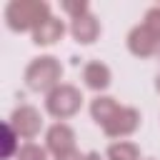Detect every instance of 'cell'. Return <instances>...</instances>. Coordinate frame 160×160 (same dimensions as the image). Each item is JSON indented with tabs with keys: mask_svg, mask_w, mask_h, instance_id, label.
I'll use <instances>...</instances> for the list:
<instances>
[{
	"mask_svg": "<svg viewBox=\"0 0 160 160\" xmlns=\"http://www.w3.org/2000/svg\"><path fill=\"white\" fill-rule=\"evenodd\" d=\"M50 18V5L45 0H12L5 8L8 28L15 32H32L42 20Z\"/></svg>",
	"mask_w": 160,
	"mask_h": 160,
	"instance_id": "1",
	"label": "cell"
},
{
	"mask_svg": "<svg viewBox=\"0 0 160 160\" xmlns=\"http://www.w3.org/2000/svg\"><path fill=\"white\" fill-rule=\"evenodd\" d=\"M60 78H62V65L52 55L35 58L25 68V82L35 92H50V90H55L60 85Z\"/></svg>",
	"mask_w": 160,
	"mask_h": 160,
	"instance_id": "2",
	"label": "cell"
},
{
	"mask_svg": "<svg viewBox=\"0 0 160 160\" xmlns=\"http://www.w3.org/2000/svg\"><path fill=\"white\" fill-rule=\"evenodd\" d=\"M82 105V92L75 88V85H58L55 90L48 92V100H45V108L52 118L58 120H65V118H72Z\"/></svg>",
	"mask_w": 160,
	"mask_h": 160,
	"instance_id": "3",
	"label": "cell"
},
{
	"mask_svg": "<svg viewBox=\"0 0 160 160\" xmlns=\"http://www.w3.org/2000/svg\"><path fill=\"white\" fill-rule=\"evenodd\" d=\"M8 122L12 125V130H15L20 138H28V140H32V138L40 132V128H42V118H40V112H38L32 105H20V108H15Z\"/></svg>",
	"mask_w": 160,
	"mask_h": 160,
	"instance_id": "4",
	"label": "cell"
},
{
	"mask_svg": "<svg viewBox=\"0 0 160 160\" xmlns=\"http://www.w3.org/2000/svg\"><path fill=\"white\" fill-rule=\"evenodd\" d=\"M138 125H140V112H138L135 108H125V105H120V110L112 115V120H110L102 130H105L108 138H125V135L135 132Z\"/></svg>",
	"mask_w": 160,
	"mask_h": 160,
	"instance_id": "5",
	"label": "cell"
},
{
	"mask_svg": "<svg viewBox=\"0 0 160 160\" xmlns=\"http://www.w3.org/2000/svg\"><path fill=\"white\" fill-rule=\"evenodd\" d=\"M128 48H130V52L138 55V58H150V55L158 52L160 40H158L145 25H138V28H132L130 35H128Z\"/></svg>",
	"mask_w": 160,
	"mask_h": 160,
	"instance_id": "6",
	"label": "cell"
},
{
	"mask_svg": "<svg viewBox=\"0 0 160 160\" xmlns=\"http://www.w3.org/2000/svg\"><path fill=\"white\" fill-rule=\"evenodd\" d=\"M45 142H48V150L55 152V158H58V155H62V152L75 150V132H72V128H70L68 122H55V125L48 130Z\"/></svg>",
	"mask_w": 160,
	"mask_h": 160,
	"instance_id": "7",
	"label": "cell"
},
{
	"mask_svg": "<svg viewBox=\"0 0 160 160\" xmlns=\"http://www.w3.org/2000/svg\"><path fill=\"white\" fill-rule=\"evenodd\" d=\"M70 35H72L78 42L90 45V42H95L98 35H100V22L95 20L92 12H85V15H80V18H72V20H70Z\"/></svg>",
	"mask_w": 160,
	"mask_h": 160,
	"instance_id": "8",
	"label": "cell"
},
{
	"mask_svg": "<svg viewBox=\"0 0 160 160\" xmlns=\"http://www.w3.org/2000/svg\"><path fill=\"white\" fill-rule=\"evenodd\" d=\"M62 35H65L62 20H58V18L50 15L48 20H42V22L32 30V42H35V45H52V42H58Z\"/></svg>",
	"mask_w": 160,
	"mask_h": 160,
	"instance_id": "9",
	"label": "cell"
},
{
	"mask_svg": "<svg viewBox=\"0 0 160 160\" xmlns=\"http://www.w3.org/2000/svg\"><path fill=\"white\" fill-rule=\"evenodd\" d=\"M110 78H112L110 68L105 62H100V60H92V62H88L82 68V80H85V85L90 90H105L110 85Z\"/></svg>",
	"mask_w": 160,
	"mask_h": 160,
	"instance_id": "10",
	"label": "cell"
},
{
	"mask_svg": "<svg viewBox=\"0 0 160 160\" xmlns=\"http://www.w3.org/2000/svg\"><path fill=\"white\" fill-rule=\"evenodd\" d=\"M120 110V105H118V100L115 98H108V95H98L92 102H90V115H92V120L98 122V125H108L110 120H112V115Z\"/></svg>",
	"mask_w": 160,
	"mask_h": 160,
	"instance_id": "11",
	"label": "cell"
},
{
	"mask_svg": "<svg viewBox=\"0 0 160 160\" xmlns=\"http://www.w3.org/2000/svg\"><path fill=\"white\" fill-rule=\"evenodd\" d=\"M108 160H140V148L128 140L112 142L108 148Z\"/></svg>",
	"mask_w": 160,
	"mask_h": 160,
	"instance_id": "12",
	"label": "cell"
},
{
	"mask_svg": "<svg viewBox=\"0 0 160 160\" xmlns=\"http://www.w3.org/2000/svg\"><path fill=\"white\" fill-rule=\"evenodd\" d=\"M15 160H48V152H45V148L35 145V142H28L18 150Z\"/></svg>",
	"mask_w": 160,
	"mask_h": 160,
	"instance_id": "13",
	"label": "cell"
},
{
	"mask_svg": "<svg viewBox=\"0 0 160 160\" xmlns=\"http://www.w3.org/2000/svg\"><path fill=\"white\" fill-rule=\"evenodd\" d=\"M62 10L70 15V20H72V18H80V15H85V12H90V8H88L85 0H65V2H62Z\"/></svg>",
	"mask_w": 160,
	"mask_h": 160,
	"instance_id": "14",
	"label": "cell"
},
{
	"mask_svg": "<svg viewBox=\"0 0 160 160\" xmlns=\"http://www.w3.org/2000/svg\"><path fill=\"white\" fill-rule=\"evenodd\" d=\"M145 28L160 40V5H155V8L148 10V15H145Z\"/></svg>",
	"mask_w": 160,
	"mask_h": 160,
	"instance_id": "15",
	"label": "cell"
},
{
	"mask_svg": "<svg viewBox=\"0 0 160 160\" xmlns=\"http://www.w3.org/2000/svg\"><path fill=\"white\" fill-rule=\"evenodd\" d=\"M20 135L12 130V125L10 122H5V148H2V158H10L12 152H15V140H18Z\"/></svg>",
	"mask_w": 160,
	"mask_h": 160,
	"instance_id": "16",
	"label": "cell"
},
{
	"mask_svg": "<svg viewBox=\"0 0 160 160\" xmlns=\"http://www.w3.org/2000/svg\"><path fill=\"white\" fill-rule=\"evenodd\" d=\"M55 160H88V155H82V152H78V150H70V152L58 155Z\"/></svg>",
	"mask_w": 160,
	"mask_h": 160,
	"instance_id": "17",
	"label": "cell"
},
{
	"mask_svg": "<svg viewBox=\"0 0 160 160\" xmlns=\"http://www.w3.org/2000/svg\"><path fill=\"white\" fill-rule=\"evenodd\" d=\"M88 160H100V155L98 152H88Z\"/></svg>",
	"mask_w": 160,
	"mask_h": 160,
	"instance_id": "18",
	"label": "cell"
},
{
	"mask_svg": "<svg viewBox=\"0 0 160 160\" xmlns=\"http://www.w3.org/2000/svg\"><path fill=\"white\" fill-rule=\"evenodd\" d=\"M155 88H158V92H160V75H158V82H155Z\"/></svg>",
	"mask_w": 160,
	"mask_h": 160,
	"instance_id": "19",
	"label": "cell"
}]
</instances>
